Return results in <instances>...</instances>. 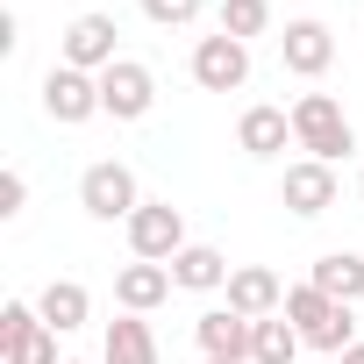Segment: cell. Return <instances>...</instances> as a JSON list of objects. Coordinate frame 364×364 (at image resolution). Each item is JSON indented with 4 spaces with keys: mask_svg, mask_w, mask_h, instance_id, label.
I'll return each instance as SVG.
<instances>
[{
    "mask_svg": "<svg viewBox=\"0 0 364 364\" xmlns=\"http://www.w3.org/2000/svg\"><path fill=\"white\" fill-rule=\"evenodd\" d=\"M208 364H236V357H208Z\"/></svg>",
    "mask_w": 364,
    "mask_h": 364,
    "instance_id": "cell-26",
    "label": "cell"
},
{
    "mask_svg": "<svg viewBox=\"0 0 364 364\" xmlns=\"http://www.w3.org/2000/svg\"><path fill=\"white\" fill-rule=\"evenodd\" d=\"M114 300H122V314H150V307H164L171 300V264H122L114 272Z\"/></svg>",
    "mask_w": 364,
    "mask_h": 364,
    "instance_id": "cell-13",
    "label": "cell"
},
{
    "mask_svg": "<svg viewBox=\"0 0 364 364\" xmlns=\"http://www.w3.org/2000/svg\"><path fill=\"white\" fill-rule=\"evenodd\" d=\"M129 250H136L143 264H171L178 250H186V215H178L171 200H143V208L129 215Z\"/></svg>",
    "mask_w": 364,
    "mask_h": 364,
    "instance_id": "cell-4",
    "label": "cell"
},
{
    "mask_svg": "<svg viewBox=\"0 0 364 364\" xmlns=\"http://www.w3.org/2000/svg\"><path fill=\"white\" fill-rule=\"evenodd\" d=\"M8 364H58V328H36L22 350H8Z\"/></svg>",
    "mask_w": 364,
    "mask_h": 364,
    "instance_id": "cell-23",
    "label": "cell"
},
{
    "mask_svg": "<svg viewBox=\"0 0 364 364\" xmlns=\"http://www.w3.org/2000/svg\"><path fill=\"white\" fill-rule=\"evenodd\" d=\"M279 58H286V72H293V79H321V72L336 65V36H328V22H314V15L286 22Z\"/></svg>",
    "mask_w": 364,
    "mask_h": 364,
    "instance_id": "cell-10",
    "label": "cell"
},
{
    "mask_svg": "<svg viewBox=\"0 0 364 364\" xmlns=\"http://www.w3.org/2000/svg\"><path fill=\"white\" fill-rule=\"evenodd\" d=\"M114 15H72L65 22V36H58V65H72V72H107L114 65Z\"/></svg>",
    "mask_w": 364,
    "mask_h": 364,
    "instance_id": "cell-6",
    "label": "cell"
},
{
    "mask_svg": "<svg viewBox=\"0 0 364 364\" xmlns=\"http://www.w3.org/2000/svg\"><path fill=\"white\" fill-rule=\"evenodd\" d=\"M36 314H43V328L72 336V328H86V314H93V293H86L79 279H50V286L36 293Z\"/></svg>",
    "mask_w": 364,
    "mask_h": 364,
    "instance_id": "cell-15",
    "label": "cell"
},
{
    "mask_svg": "<svg viewBox=\"0 0 364 364\" xmlns=\"http://www.w3.org/2000/svg\"><path fill=\"white\" fill-rule=\"evenodd\" d=\"M264 29H272V0H222V36L250 43V36H264Z\"/></svg>",
    "mask_w": 364,
    "mask_h": 364,
    "instance_id": "cell-20",
    "label": "cell"
},
{
    "mask_svg": "<svg viewBox=\"0 0 364 364\" xmlns=\"http://www.w3.org/2000/svg\"><path fill=\"white\" fill-rule=\"evenodd\" d=\"M286 136H293V114H286V107H243V122H236L243 157H279Z\"/></svg>",
    "mask_w": 364,
    "mask_h": 364,
    "instance_id": "cell-16",
    "label": "cell"
},
{
    "mask_svg": "<svg viewBox=\"0 0 364 364\" xmlns=\"http://www.w3.org/2000/svg\"><path fill=\"white\" fill-rule=\"evenodd\" d=\"M279 200H286L300 222L328 215V208H336V164H321V157H300V164H286V178H279Z\"/></svg>",
    "mask_w": 364,
    "mask_h": 364,
    "instance_id": "cell-9",
    "label": "cell"
},
{
    "mask_svg": "<svg viewBox=\"0 0 364 364\" xmlns=\"http://www.w3.org/2000/svg\"><path fill=\"white\" fill-rule=\"evenodd\" d=\"M229 257L215 250V243H186L171 257V286H186V293H229Z\"/></svg>",
    "mask_w": 364,
    "mask_h": 364,
    "instance_id": "cell-14",
    "label": "cell"
},
{
    "mask_svg": "<svg viewBox=\"0 0 364 364\" xmlns=\"http://www.w3.org/2000/svg\"><path fill=\"white\" fill-rule=\"evenodd\" d=\"M150 107H157V72L136 65V58H114V65L100 72V114H114V122H143Z\"/></svg>",
    "mask_w": 364,
    "mask_h": 364,
    "instance_id": "cell-5",
    "label": "cell"
},
{
    "mask_svg": "<svg viewBox=\"0 0 364 364\" xmlns=\"http://www.w3.org/2000/svg\"><path fill=\"white\" fill-rule=\"evenodd\" d=\"M100 364H157V336H150V321H143V314H114V321H107V350H100Z\"/></svg>",
    "mask_w": 364,
    "mask_h": 364,
    "instance_id": "cell-17",
    "label": "cell"
},
{
    "mask_svg": "<svg viewBox=\"0 0 364 364\" xmlns=\"http://www.w3.org/2000/svg\"><path fill=\"white\" fill-rule=\"evenodd\" d=\"M193 79L208 86V93H243L250 86V43H236V36H200L193 43Z\"/></svg>",
    "mask_w": 364,
    "mask_h": 364,
    "instance_id": "cell-8",
    "label": "cell"
},
{
    "mask_svg": "<svg viewBox=\"0 0 364 364\" xmlns=\"http://www.w3.org/2000/svg\"><path fill=\"white\" fill-rule=\"evenodd\" d=\"M36 328H43V314H36L29 300H8V307H0V357H8V350H22Z\"/></svg>",
    "mask_w": 364,
    "mask_h": 364,
    "instance_id": "cell-21",
    "label": "cell"
},
{
    "mask_svg": "<svg viewBox=\"0 0 364 364\" xmlns=\"http://www.w3.org/2000/svg\"><path fill=\"white\" fill-rule=\"evenodd\" d=\"M286 321L300 328L307 350H328V357H343L357 343V314L343 300H328L321 286H286Z\"/></svg>",
    "mask_w": 364,
    "mask_h": 364,
    "instance_id": "cell-1",
    "label": "cell"
},
{
    "mask_svg": "<svg viewBox=\"0 0 364 364\" xmlns=\"http://www.w3.org/2000/svg\"><path fill=\"white\" fill-rule=\"evenodd\" d=\"M143 15H150L157 29H186V22L200 15V0H143Z\"/></svg>",
    "mask_w": 364,
    "mask_h": 364,
    "instance_id": "cell-22",
    "label": "cell"
},
{
    "mask_svg": "<svg viewBox=\"0 0 364 364\" xmlns=\"http://www.w3.org/2000/svg\"><path fill=\"white\" fill-rule=\"evenodd\" d=\"M229 307L250 314V321L286 314V286H279V272H264V264H236V272H229Z\"/></svg>",
    "mask_w": 364,
    "mask_h": 364,
    "instance_id": "cell-12",
    "label": "cell"
},
{
    "mask_svg": "<svg viewBox=\"0 0 364 364\" xmlns=\"http://www.w3.org/2000/svg\"><path fill=\"white\" fill-rule=\"evenodd\" d=\"M43 114H50L58 129L93 122V114H100V79H93V72H72V65H50V72H43Z\"/></svg>",
    "mask_w": 364,
    "mask_h": 364,
    "instance_id": "cell-7",
    "label": "cell"
},
{
    "mask_svg": "<svg viewBox=\"0 0 364 364\" xmlns=\"http://www.w3.org/2000/svg\"><path fill=\"white\" fill-rule=\"evenodd\" d=\"M357 193H364V178H357Z\"/></svg>",
    "mask_w": 364,
    "mask_h": 364,
    "instance_id": "cell-28",
    "label": "cell"
},
{
    "mask_svg": "<svg viewBox=\"0 0 364 364\" xmlns=\"http://www.w3.org/2000/svg\"><path fill=\"white\" fill-rule=\"evenodd\" d=\"M307 286H321L328 300H343V307H350V300L364 293V257H357V250H328V257H314Z\"/></svg>",
    "mask_w": 364,
    "mask_h": 364,
    "instance_id": "cell-18",
    "label": "cell"
},
{
    "mask_svg": "<svg viewBox=\"0 0 364 364\" xmlns=\"http://www.w3.org/2000/svg\"><path fill=\"white\" fill-rule=\"evenodd\" d=\"M293 143H300L307 157L336 164V157L357 150V129H350V114H343L336 93H300V100H293Z\"/></svg>",
    "mask_w": 364,
    "mask_h": 364,
    "instance_id": "cell-2",
    "label": "cell"
},
{
    "mask_svg": "<svg viewBox=\"0 0 364 364\" xmlns=\"http://www.w3.org/2000/svg\"><path fill=\"white\" fill-rule=\"evenodd\" d=\"M293 357H300V328H293L286 314L257 321V336H250V364H293Z\"/></svg>",
    "mask_w": 364,
    "mask_h": 364,
    "instance_id": "cell-19",
    "label": "cell"
},
{
    "mask_svg": "<svg viewBox=\"0 0 364 364\" xmlns=\"http://www.w3.org/2000/svg\"><path fill=\"white\" fill-rule=\"evenodd\" d=\"M65 364H86V357H65Z\"/></svg>",
    "mask_w": 364,
    "mask_h": 364,
    "instance_id": "cell-27",
    "label": "cell"
},
{
    "mask_svg": "<svg viewBox=\"0 0 364 364\" xmlns=\"http://www.w3.org/2000/svg\"><path fill=\"white\" fill-rule=\"evenodd\" d=\"M336 364H364V343H350V350H343V357H336Z\"/></svg>",
    "mask_w": 364,
    "mask_h": 364,
    "instance_id": "cell-25",
    "label": "cell"
},
{
    "mask_svg": "<svg viewBox=\"0 0 364 364\" xmlns=\"http://www.w3.org/2000/svg\"><path fill=\"white\" fill-rule=\"evenodd\" d=\"M22 208H29V178L22 171H0V222H15Z\"/></svg>",
    "mask_w": 364,
    "mask_h": 364,
    "instance_id": "cell-24",
    "label": "cell"
},
{
    "mask_svg": "<svg viewBox=\"0 0 364 364\" xmlns=\"http://www.w3.org/2000/svg\"><path fill=\"white\" fill-rule=\"evenodd\" d=\"M79 208H86L93 222H129V215L143 208V193H136V171H129V164H114V157L86 164V178H79Z\"/></svg>",
    "mask_w": 364,
    "mask_h": 364,
    "instance_id": "cell-3",
    "label": "cell"
},
{
    "mask_svg": "<svg viewBox=\"0 0 364 364\" xmlns=\"http://www.w3.org/2000/svg\"><path fill=\"white\" fill-rule=\"evenodd\" d=\"M250 336H257V321L236 314V307H208V314L193 321L200 357H236V364H250Z\"/></svg>",
    "mask_w": 364,
    "mask_h": 364,
    "instance_id": "cell-11",
    "label": "cell"
}]
</instances>
